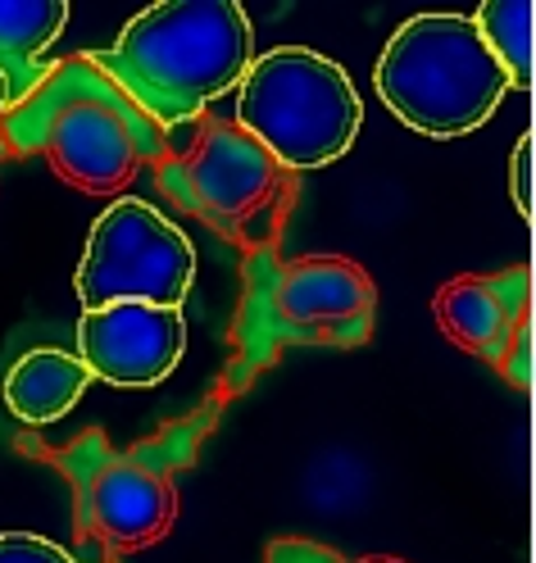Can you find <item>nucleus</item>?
Here are the masks:
<instances>
[{"label":"nucleus","instance_id":"obj_1","mask_svg":"<svg viewBox=\"0 0 536 563\" xmlns=\"http://www.w3.org/2000/svg\"><path fill=\"white\" fill-rule=\"evenodd\" d=\"M155 128L200 119L209 100L232 91L250 59L255 32L237 0H160L141 10L110 51H87Z\"/></svg>","mask_w":536,"mask_h":563},{"label":"nucleus","instance_id":"obj_2","mask_svg":"<svg viewBox=\"0 0 536 563\" xmlns=\"http://www.w3.org/2000/svg\"><path fill=\"white\" fill-rule=\"evenodd\" d=\"M223 400H209L187 418H173L128 450L110 445L100 428H87L68 445H23L74 486L78 537L100 550H146L177 518V473L196 464L205 437L219 422Z\"/></svg>","mask_w":536,"mask_h":563},{"label":"nucleus","instance_id":"obj_3","mask_svg":"<svg viewBox=\"0 0 536 563\" xmlns=\"http://www.w3.org/2000/svg\"><path fill=\"white\" fill-rule=\"evenodd\" d=\"M0 136L10 155H46L83 191H123L141 164L164 155L160 128L87 55L46 68L37 91L0 114Z\"/></svg>","mask_w":536,"mask_h":563},{"label":"nucleus","instance_id":"obj_4","mask_svg":"<svg viewBox=\"0 0 536 563\" xmlns=\"http://www.w3.org/2000/svg\"><path fill=\"white\" fill-rule=\"evenodd\" d=\"M373 82L405 128L441 141L482 128L510 91L469 14H414L401 23L373 68Z\"/></svg>","mask_w":536,"mask_h":563},{"label":"nucleus","instance_id":"obj_5","mask_svg":"<svg viewBox=\"0 0 536 563\" xmlns=\"http://www.w3.org/2000/svg\"><path fill=\"white\" fill-rule=\"evenodd\" d=\"M277 168H324L341 159L364 123L346 68L309 46H277L250 59L237 82V119Z\"/></svg>","mask_w":536,"mask_h":563},{"label":"nucleus","instance_id":"obj_6","mask_svg":"<svg viewBox=\"0 0 536 563\" xmlns=\"http://www.w3.org/2000/svg\"><path fill=\"white\" fill-rule=\"evenodd\" d=\"M196 282V251L187 232L168 223L146 200H114L91 223L78 264V300L100 309L114 300H146L183 309Z\"/></svg>","mask_w":536,"mask_h":563},{"label":"nucleus","instance_id":"obj_7","mask_svg":"<svg viewBox=\"0 0 536 563\" xmlns=\"http://www.w3.org/2000/svg\"><path fill=\"white\" fill-rule=\"evenodd\" d=\"M277 173L282 168L273 164V155L232 119H205L187 159L177 168H160V178L168 196L183 200L192 214L223 232H237V223L273 196Z\"/></svg>","mask_w":536,"mask_h":563},{"label":"nucleus","instance_id":"obj_8","mask_svg":"<svg viewBox=\"0 0 536 563\" xmlns=\"http://www.w3.org/2000/svg\"><path fill=\"white\" fill-rule=\"evenodd\" d=\"M437 323L478 360L532 386V273L518 264L495 277H455L437 291Z\"/></svg>","mask_w":536,"mask_h":563},{"label":"nucleus","instance_id":"obj_9","mask_svg":"<svg viewBox=\"0 0 536 563\" xmlns=\"http://www.w3.org/2000/svg\"><path fill=\"white\" fill-rule=\"evenodd\" d=\"M269 309L292 341L360 345L373 332L378 291L360 264L341 255H309L273 273Z\"/></svg>","mask_w":536,"mask_h":563},{"label":"nucleus","instance_id":"obj_10","mask_svg":"<svg viewBox=\"0 0 536 563\" xmlns=\"http://www.w3.org/2000/svg\"><path fill=\"white\" fill-rule=\"evenodd\" d=\"M187 350V319L173 305L114 300L83 309L78 323V360L91 377L114 386H155L164 382Z\"/></svg>","mask_w":536,"mask_h":563},{"label":"nucleus","instance_id":"obj_11","mask_svg":"<svg viewBox=\"0 0 536 563\" xmlns=\"http://www.w3.org/2000/svg\"><path fill=\"white\" fill-rule=\"evenodd\" d=\"M68 23V0H0V82L6 114L37 91L46 78L42 55L59 42Z\"/></svg>","mask_w":536,"mask_h":563},{"label":"nucleus","instance_id":"obj_12","mask_svg":"<svg viewBox=\"0 0 536 563\" xmlns=\"http://www.w3.org/2000/svg\"><path fill=\"white\" fill-rule=\"evenodd\" d=\"M87 386L91 373L74 350H28L6 373V405L14 409V418L42 428V422H55L74 409Z\"/></svg>","mask_w":536,"mask_h":563},{"label":"nucleus","instance_id":"obj_13","mask_svg":"<svg viewBox=\"0 0 536 563\" xmlns=\"http://www.w3.org/2000/svg\"><path fill=\"white\" fill-rule=\"evenodd\" d=\"M510 87H532V0H486L469 14Z\"/></svg>","mask_w":536,"mask_h":563},{"label":"nucleus","instance_id":"obj_14","mask_svg":"<svg viewBox=\"0 0 536 563\" xmlns=\"http://www.w3.org/2000/svg\"><path fill=\"white\" fill-rule=\"evenodd\" d=\"M0 563H78L68 550H59L46 537H32V532H6L0 537Z\"/></svg>","mask_w":536,"mask_h":563},{"label":"nucleus","instance_id":"obj_15","mask_svg":"<svg viewBox=\"0 0 536 563\" xmlns=\"http://www.w3.org/2000/svg\"><path fill=\"white\" fill-rule=\"evenodd\" d=\"M264 563H350V559L318 545V541H305V537H277L264 550Z\"/></svg>","mask_w":536,"mask_h":563},{"label":"nucleus","instance_id":"obj_16","mask_svg":"<svg viewBox=\"0 0 536 563\" xmlns=\"http://www.w3.org/2000/svg\"><path fill=\"white\" fill-rule=\"evenodd\" d=\"M510 191H514L518 214L527 219L532 214V132H523L518 146H514V183H510Z\"/></svg>","mask_w":536,"mask_h":563},{"label":"nucleus","instance_id":"obj_17","mask_svg":"<svg viewBox=\"0 0 536 563\" xmlns=\"http://www.w3.org/2000/svg\"><path fill=\"white\" fill-rule=\"evenodd\" d=\"M350 563H401V559H386V554H373V559H350Z\"/></svg>","mask_w":536,"mask_h":563},{"label":"nucleus","instance_id":"obj_18","mask_svg":"<svg viewBox=\"0 0 536 563\" xmlns=\"http://www.w3.org/2000/svg\"><path fill=\"white\" fill-rule=\"evenodd\" d=\"M0 155H10V151H6V136H0Z\"/></svg>","mask_w":536,"mask_h":563}]
</instances>
